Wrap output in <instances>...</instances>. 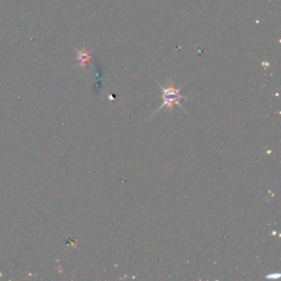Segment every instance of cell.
Instances as JSON below:
<instances>
[{
  "instance_id": "cell-2",
  "label": "cell",
  "mask_w": 281,
  "mask_h": 281,
  "mask_svg": "<svg viewBox=\"0 0 281 281\" xmlns=\"http://www.w3.org/2000/svg\"><path fill=\"white\" fill-rule=\"evenodd\" d=\"M91 60V54L87 50L83 51H77V61H78V66L85 67L88 63Z\"/></svg>"
},
{
  "instance_id": "cell-1",
  "label": "cell",
  "mask_w": 281,
  "mask_h": 281,
  "mask_svg": "<svg viewBox=\"0 0 281 281\" xmlns=\"http://www.w3.org/2000/svg\"><path fill=\"white\" fill-rule=\"evenodd\" d=\"M158 86L162 88L163 90V104L160 107H158V109L155 112H157L158 110L163 108H167L171 112H173L175 106H179L181 109H184L179 101L181 99H187V97H184V96L180 93V88H176L174 86L172 79L170 80V85H168L167 87H163L160 84H158Z\"/></svg>"
}]
</instances>
